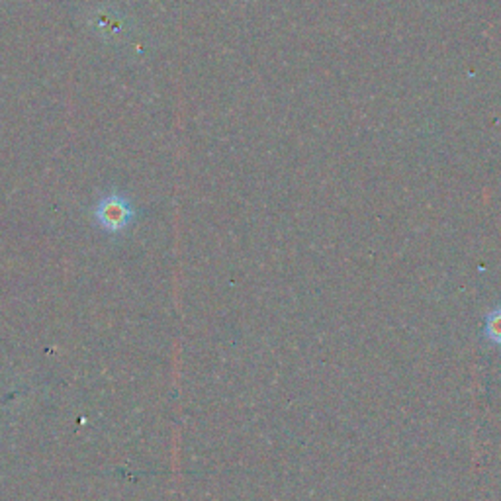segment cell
I'll return each instance as SVG.
<instances>
[{
  "mask_svg": "<svg viewBox=\"0 0 501 501\" xmlns=\"http://www.w3.org/2000/svg\"><path fill=\"white\" fill-rule=\"evenodd\" d=\"M136 207L121 192H108L92 207V219L99 229L108 236H121L136 222Z\"/></svg>",
  "mask_w": 501,
  "mask_h": 501,
  "instance_id": "1",
  "label": "cell"
},
{
  "mask_svg": "<svg viewBox=\"0 0 501 501\" xmlns=\"http://www.w3.org/2000/svg\"><path fill=\"white\" fill-rule=\"evenodd\" d=\"M486 337L490 343L501 347V305L486 315Z\"/></svg>",
  "mask_w": 501,
  "mask_h": 501,
  "instance_id": "2",
  "label": "cell"
}]
</instances>
